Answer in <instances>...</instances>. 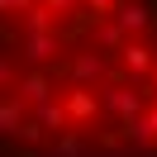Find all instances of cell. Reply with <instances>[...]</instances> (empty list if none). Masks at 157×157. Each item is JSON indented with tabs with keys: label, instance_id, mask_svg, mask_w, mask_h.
<instances>
[{
	"label": "cell",
	"instance_id": "3",
	"mask_svg": "<svg viewBox=\"0 0 157 157\" xmlns=\"http://www.w3.org/2000/svg\"><path fill=\"white\" fill-rule=\"evenodd\" d=\"M119 57H124V71H133V76H143L147 81V71L157 67V48L152 43H124V48H119Z\"/></svg>",
	"mask_w": 157,
	"mask_h": 157
},
{
	"label": "cell",
	"instance_id": "14",
	"mask_svg": "<svg viewBox=\"0 0 157 157\" xmlns=\"http://www.w3.org/2000/svg\"><path fill=\"white\" fill-rule=\"evenodd\" d=\"M86 10L95 14V19H109V14L119 10V0H86Z\"/></svg>",
	"mask_w": 157,
	"mask_h": 157
},
{
	"label": "cell",
	"instance_id": "15",
	"mask_svg": "<svg viewBox=\"0 0 157 157\" xmlns=\"http://www.w3.org/2000/svg\"><path fill=\"white\" fill-rule=\"evenodd\" d=\"M14 138H24V143H38V138H43V128H38V119H24V128H19V133H14Z\"/></svg>",
	"mask_w": 157,
	"mask_h": 157
},
{
	"label": "cell",
	"instance_id": "10",
	"mask_svg": "<svg viewBox=\"0 0 157 157\" xmlns=\"http://www.w3.org/2000/svg\"><path fill=\"white\" fill-rule=\"evenodd\" d=\"M24 29H29V38H33V33H52V14H48V5H33V10L24 14Z\"/></svg>",
	"mask_w": 157,
	"mask_h": 157
},
{
	"label": "cell",
	"instance_id": "8",
	"mask_svg": "<svg viewBox=\"0 0 157 157\" xmlns=\"http://www.w3.org/2000/svg\"><path fill=\"white\" fill-rule=\"evenodd\" d=\"M57 43H62L57 33H33V38H24V57L38 67V62H48L52 52H57Z\"/></svg>",
	"mask_w": 157,
	"mask_h": 157
},
{
	"label": "cell",
	"instance_id": "18",
	"mask_svg": "<svg viewBox=\"0 0 157 157\" xmlns=\"http://www.w3.org/2000/svg\"><path fill=\"white\" fill-rule=\"evenodd\" d=\"M5 81H10V62L0 57V86H5Z\"/></svg>",
	"mask_w": 157,
	"mask_h": 157
},
{
	"label": "cell",
	"instance_id": "19",
	"mask_svg": "<svg viewBox=\"0 0 157 157\" xmlns=\"http://www.w3.org/2000/svg\"><path fill=\"white\" fill-rule=\"evenodd\" d=\"M119 5H128V0H119Z\"/></svg>",
	"mask_w": 157,
	"mask_h": 157
},
{
	"label": "cell",
	"instance_id": "1",
	"mask_svg": "<svg viewBox=\"0 0 157 157\" xmlns=\"http://www.w3.org/2000/svg\"><path fill=\"white\" fill-rule=\"evenodd\" d=\"M147 95H152V86H143V90H100V105L109 109V114L119 119V124H128V119H138L147 109Z\"/></svg>",
	"mask_w": 157,
	"mask_h": 157
},
{
	"label": "cell",
	"instance_id": "5",
	"mask_svg": "<svg viewBox=\"0 0 157 157\" xmlns=\"http://www.w3.org/2000/svg\"><path fill=\"white\" fill-rule=\"evenodd\" d=\"M19 100L33 105V109L48 105V100H52V76H48V71H29V76L19 81Z\"/></svg>",
	"mask_w": 157,
	"mask_h": 157
},
{
	"label": "cell",
	"instance_id": "12",
	"mask_svg": "<svg viewBox=\"0 0 157 157\" xmlns=\"http://www.w3.org/2000/svg\"><path fill=\"white\" fill-rule=\"evenodd\" d=\"M95 38H100V48H124V29H119L114 19L95 24Z\"/></svg>",
	"mask_w": 157,
	"mask_h": 157
},
{
	"label": "cell",
	"instance_id": "17",
	"mask_svg": "<svg viewBox=\"0 0 157 157\" xmlns=\"http://www.w3.org/2000/svg\"><path fill=\"white\" fill-rule=\"evenodd\" d=\"M71 5H76V0H48V14H67Z\"/></svg>",
	"mask_w": 157,
	"mask_h": 157
},
{
	"label": "cell",
	"instance_id": "6",
	"mask_svg": "<svg viewBox=\"0 0 157 157\" xmlns=\"http://www.w3.org/2000/svg\"><path fill=\"white\" fill-rule=\"evenodd\" d=\"M114 24L124 33H147V29H152V10H147V5H119V10H114Z\"/></svg>",
	"mask_w": 157,
	"mask_h": 157
},
{
	"label": "cell",
	"instance_id": "16",
	"mask_svg": "<svg viewBox=\"0 0 157 157\" xmlns=\"http://www.w3.org/2000/svg\"><path fill=\"white\" fill-rule=\"evenodd\" d=\"M0 10H19V14H29L33 0H0Z\"/></svg>",
	"mask_w": 157,
	"mask_h": 157
},
{
	"label": "cell",
	"instance_id": "4",
	"mask_svg": "<svg viewBox=\"0 0 157 157\" xmlns=\"http://www.w3.org/2000/svg\"><path fill=\"white\" fill-rule=\"evenodd\" d=\"M57 76H67V81H95V76H105V57H100V52H81V57L62 62Z\"/></svg>",
	"mask_w": 157,
	"mask_h": 157
},
{
	"label": "cell",
	"instance_id": "11",
	"mask_svg": "<svg viewBox=\"0 0 157 157\" xmlns=\"http://www.w3.org/2000/svg\"><path fill=\"white\" fill-rule=\"evenodd\" d=\"M62 124H67V105H57V100L38 105V128H62Z\"/></svg>",
	"mask_w": 157,
	"mask_h": 157
},
{
	"label": "cell",
	"instance_id": "2",
	"mask_svg": "<svg viewBox=\"0 0 157 157\" xmlns=\"http://www.w3.org/2000/svg\"><path fill=\"white\" fill-rule=\"evenodd\" d=\"M119 133H124V143H133V147H152L157 143V105L143 109L138 119H128V124H119Z\"/></svg>",
	"mask_w": 157,
	"mask_h": 157
},
{
	"label": "cell",
	"instance_id": "13",
	"mask_svg": "<svg viewBox=\"0 0 157 157\" xmlns=\"http://www.w3.org/2000/svg\"><path fill=\"white\" fill-rule=\"evenodd\" d=\"M52 152H57V157H81V152H86V147H81V138H76V133H62Z\"/></svg>",
	"mask_w": 157,
	"mask_h": 157
},
{
	"label": "cell",
	"instance_id": "9",
	"mask_svg": "<svg viewBox=\"0 0 157 157\" xmlns=\"http://www.w3.org/2000/svg\"><path fill=\"white\" fill-rule=\"evenodd\" d=\"M24 128V100H0V133H19Z\"/></svg>",
	"mask_w": 157,
	"mask_h": 157
},
{
	"label": "cell",
	"instance_id": "7",
	"mask_svg": "<svg viewBox=\"0 0 157 157\" xmlns=\"http://www.w3.org/2000/svg\"><path fill=\"white\" fill-rule=\"evenodd\" d=\"M67 119H76V124H86V119H95L100 109V95H90V90H67Z\"/></svg>",
	"mask_w": 157,
	"mask_h": 157
}]
</instances>
